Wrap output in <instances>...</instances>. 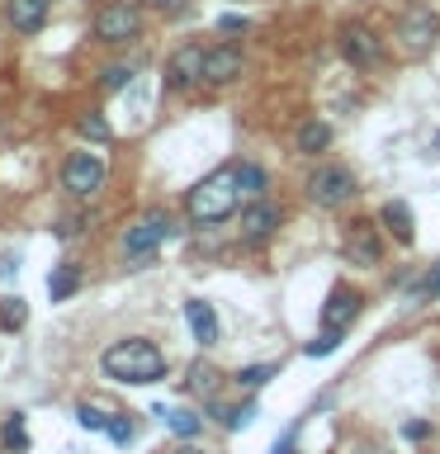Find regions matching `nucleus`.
Here are the masks:
<instances>
[{
	"label": "nucleus",
	"instance_id": "2eb2a0df",
	"mask_svg": "<svg viewBox=\"0 0 440 454\" xmlns=\"http://www.w3.org/2000/svg\"><path fill=\"white\" fill-rule=\"evenodd\" d=\"M185 322H190L194 340H204V346L218 340V312H213V303H204V298H190V303H185Z\"/></svg>",
	"mask_w": 440,
	"mask_h": 454
},
{
	"label": "nucleus",
	"instance_id": "6e6552de",
	"mask_svg": "<svg viewBox=\"0 0 440 454\" xmlns=\"http://www.w3.org/2000/svg\"><path fill=\"white\" fill-rule=\"evenodd\" d=\"M341 52H346L350 67H374L383 57V43L369 24H346L341 28Z\"/></svg>",
	"mask_w": 440,
	"mask_h": 454
},
{
	"label": "nucleus",
	"instance_id": "4468645a",
	"mask_svg": "<svg viewBox=\"0 0 440 454\" xmlns=\"http://www.w3.org/2000/svg\"><path fill=\"white\" fill-rule=\"evenodd\" d=\"M346 255L355 265H379V255H383V247H379V232L369 223H350V237H346Z\"/></svg>",
	"mask_w": 440,
	"mask_h": 454
},
{
	"label": "nucleus",
	"instance_id": "a211bd4d",
	"mask_svg": "<svg viewBox=\"0 0 440 454\" xmlns=\"http://www.w3.org/2000/svg\"><path fill=\"white\" fill-rule=\"evenodd\" d=\"M298 152H308V156H318L322 147H326V142H332V128H326V123H318V119H308L303 128H298Z\"/></svg>",
	"mask_w": 440,
	"mask_h": 454
},
{
	"label": "nucleus",
	"instance_id": "393cba45",
	"mask_svg": "<svg viewBox=\"0 0 440 454\" xmlns=\"http://www.w3.org/2000/svg\"><path fill=\"white\" fill-rule=\"evenodd\" d=\"M270 374H275V364H251V369H237V383L241 388H261Z\"/></svg>",
	"mask_w": 440,
	"mask_h": 454
},
{
	"label": "nucleus",
	"instance_id": "5701e85b",
	"mask_svg": "<svg viewBox=\"0 0 440 454\" xmlns=\"http://www.w3.org/2000/svg\"><path fill=\"white\" fill-rule=\"evenodd\" d=\"M76 421L85 426V431H109L114 417H109V411H99V407H90V403H81L76 407Z\"/></svg>",
	"mask_w": 440,
	"mask_h": 454
},
{
	"label": "nucleus",
	"instance_id": "c9c22d12",
	"mask_svg": "<svg viewBox=\"0 0 440 454\" xmlns=\"http://www.w3.org/2000/svg\"><path fill=\"white\" fill-rule=\"evenodd\" d=\"M436 152H440V133H436Z\"/></svg>",
	"mask_w": 440,
	"mask_h": 454
},
{
	"label": "nucleus",
	"instance_id": "423d86ee",
	"mask_svg": "<svg viewBox=\"0 0 440 454\" xmlns=\"http://www.w3.org/2000/svg\"><path fill=\"white\" fill-rule=\"evenodd\" d=\"M62 184L76 199H90L105 190V161H99L95 152H76V156H67V166H62Z\"/></svg>",
	"mask_w": 440,
	"mask_h": 454
},
{
	"label": "nucleus",
	"instance_id": "9d476101",
	"mask_svg": "<svg viewBox=\"0 0 440 454\" xmlns=\"http://www.w3.org/2000/svg\"><path fill=\"white\" fill-rule=\"evenodd\" d=\"M355 317H360V294H355L350 284H336L322 303V326L326 332H346Z\"/></svg>",
	"mask_w": 440,
	"mask_h": 454
},
{
	"label": "nucleus",
	"instance_id": "f8f14e48",
	"mask_svg": "<svg viewBox=\"0 0 440 454\" xmlns=\"http://www.w3.org/2000/svg\"><path fill=\"white\" fill-rule=\"evenodd\" d=\"M241 76V48H208L204 57V81L208 85H227V81H237Z\"/></svg>",
	"mask_w": 440,
	"mask_h": 454
},
{
	"label": "nucleus",
	"instance_id": "72a5a7b5",
	"mask_svg": "<svg viewBox=\"0 0 440 454\" xmlns=\"http://www.w3.org/2000/svg\"><path fill=\"white\" fill-rule=\"evenodd\" d=\"M142 5H176V0H142Z\"/></svg>",
	"mask_w": 440,
	"mask_h": 454
},
{
	"label": "nucleus",
	"instance_id": "f3484780",
	"mask_svg": "<svg viewBox=\"0 0 440 454\" xmlns=\"http://www.w3.org/2000/svg\"><path fill=\"white\" fill-rule=\"evenodd\" d=\"M383 227H389V232H393L397 241H403V247L412 241V208L403 204V199H393V204H383Z\"/></svg>",
	"mask_w": 440,
	"mask_h": 454
},
{
	"label": "nucleus",
	"instance_id": "f03ea898",
	"mask_svg": "<svg viewBox=\"0 0 440 454\" xmlns=\"http://www.w3.org/2000/svg\"><path fill=\"white\" fill-rule=\"evenodd\" d=\"M237 199H241L237 166H223V170H213V176H204L194 184L190 199H185V208H190L194 223H223V218H232Z\"/></svg>",
	"mask_w": 440,
	"mask_h": 454
},
{
	"label": "nucleus",
	"instance_id": "2f4dec72",
	"mask_svg": "<svg viewBox=\"0 0 440 454\" xmlns=\"http://www.w3.org/2000/svg\"><path fill=\"white\" fill-rule=\"evenodd\" d=\"M426 294H440V270H436L431 279H426Z\"/></svg>",
	"mask_w": 440,
	"mask_h": 454
},
{
	"label": "nucleus",
	"instance_id": "1a4fd4ad",
	"mask_svg": "<svg viewBox=\"0 0 440 454\" xmlns=\"http://www.w3.org/2000/svg\"><path fill=\"white\" fill-rule=\"evenodd\" d=\"M204 48H199V43H185V48L170 57L166 62V85L170 90H190L194 81H204Z\"/></svg>",
	"mask_w": 440,
	"mask_h": 454
},
{
	"label": "nucleus",
	"instance_id": "7c9ffc66",
	"mask_svg": "<svg viewBox=\"0 0 440 454\" xmlns=\"http://www.w3.org/2000/svg\"><path fill=\"white\" fill-rule=\"evenodd\" d=\"M237 28H247V20H237V14H227V20H223V34H237Z\"/></svg>",
	"mask_w": 440,
	"mask_h": 454
},
{
	"label": "nucleus",
	"instance_id": "a878e982",
	"mask_svg": "<svg viewBox=\"0 0 440 454\" xmlns=\"http://www.w3.org/2000/svg\"><path fill=\"white\" fill-rule=\"evenodd\" d=\"M341 346V332H322L318 340H308V346H303V355H312V360H318V355H332Z\"/></svg>",
	"mask_w": 440,
	"mask_h": 454
},
{
	"label": "nucleus",
	"instance_id": "473e14b6",
	"mask_svg": "<svg viewBox=\"0 0 440 454\" xmlns=\"http://www.w3.org/2000/svg\"><path fill=\"white\" fill-rule=\"evenodd\" d=\"M170 454H204L199 445H180V450H170Z\"/></svg>",
	"mask_w": 440,
	"mask_h": 454
},
{
	"label": "nucleus",
	"instance_id": "f704fd0d",
	"mask_svg": "<svg viewBox=\"0 0 440 454\" xmlns=\"http://www.w3.org/2000/svg\"><path fill=\"white\" fill-rule=\"evenodd\" d=\"M275 454H298V450H275Z\"/></svg>",
	"mask_w": 440,
	"mask_h": 454
},
{
	"label": "nucleus",
	"instance_id": "b1692460",
	"mask_svg": "<svg viewBox=\"0 0 440 454\" xmlns=\"http://www.w3.org/2000/svg\"><path fill=\"white\" fill-rule=\"evenodd\" d=\"M5 445H10L14 454L28 450V431H24V417H20V411H14V417L5 421Z\"/></svg>",
	"mask_w": 440,
	"mask_h": 454
},
{
	"label": "nucleus",
	"instance_id": "dca6fc26",
	"mask_svg": "<svg viewBox=\"0 0 440 454\" xmlns=\"http://www.w3.org/2000/svg\"><path fill=\"white\" fill-rule=\"evenodd\" d=\"M76 289H81V270L76 265H57L48 275V298L52 303H62V298H71Z\"/></svg>",
	"mask_w": 440,
	"mask_h": 454
},
{
	"label": "nucleus",
	"instance_id": "6ab92c4d",
	"mask_svg": "<svg viewBox=\"0 0 440 454\" xmlns=\"http://www.w3.org/2000/svg\"><path fill=\"white\" fill-rule=\"evenodd\" d=\"M156 417H161L166 426H170V431H176V435H185V440H190V435H199V426H204V421H199L194 417V411H185V407H161V411H156Z\"/></svg>",
	"mask_w": 440,
	"mask_h": 454
},
{
	"label": "nucleus",
	"instance_id": "412c9836",
	"mask_svg": "<svg viewBox=\"0 0 440 454\" xmlns=\"http://www.w3.org/2000/svg\"><path fill=\"white\" fill-rule=\"evenodd\" d=\"M237 184H241V194L261 199V194H265V170L251 166V161H241V166H237Z\"/></svg>",
	"mask_w": 440,
	"mask_h": 454
},
{
	"label": "nucleus",
	"instance_id": "f257e3e1",
	"mask_svg": "<svg viewBox=\"0 0 440 454\" xmlns=\"http://www.w3.org/2000/svg\"><path fill=\"white\" fill-rule=\"evenodd\" d=\"M105 374L119 379V383H156L166 374V355L152 346V340H114L105 350Z\"/></svg>",
	"mask_w": 440,
	"mask_h": 454
},
{
	"label": "nucleus",
	"instance_id": "0eeeda50",
	"mask_svg": "<svg viewBox=\"0 0 440 454\" xmlns=\"http://www.w3.org/2000/svg\"><path fill=\"white\" fill-rule=\"evenodd\" d=\"M308 194H312V204L336 208V204H346V199L355 194V176L346 166H318L312 180H308Z\"/></svg>",
	"mask_w": 440,
	"mask_h": 454
},
{
	"label": "nucleus",
	"instance_id": "cd10ccee",
	"mask_svg": "<svg viewBox=\"0 0 440 454\" xmlns=\"http://www.w3.org/2000/svg\"><path fill=\"white\" fill-rule=\"evenodd\" d=\"M76 128H81L85 137H95V142H109V123L99 119V114H85V119H81Z\"/></svg>",
	"mask_w": 440,
	"mask_h": 454
},
{
	"label": "nucleus",
	"instance_id": "bb28decb",
	"mask_svg": "<svg viewBox=\"0 0 440 454\" xmlns=\"http://www.w3.org/2000/svg\"><path fill=\"white\" fill-rule=\"evenodd\" d=\"M133 435H138V426L128 421V417H119V411H114V421H109V440H114V445H128Z\"/></svg>",
	"mask_w": 440,
	"mask_h": 454
},
{
	"label": "nucleus",
	"instance_id": "4be33fe9",
	"mask_svg": "<svg viewBox=\"0 0 440 454\" xmlns=\"http://www.w3.org/2000/svg\"><path fill=\"white\" fill-rule=\"evenodd\" d=\"M24 322H28L24 298H0V326H5V332H14V326H24Z\"/></svg>",
	"mask_w": 440,
	"mask_h": 454
},
{
	"label": "nucleus",
	"instance_id": "9b49d317",
	"mask_svg": "<svg viewBox=\"0 0 440 454\" xmlns=\"http://www.w3.org/2000/svg\"><path fill=\"white\" fill-rule=\"evenodd\" d=\"M5 20L14 34H38L48 24V0H5Z\"/></svg>",
	"mask_w": 440,
	"mask_h": 454
},
{
	"label": "nucleus",
	"instance_id": "ddd939ff",
	"mask_svg": "<svg viewBox=\"0 0 440 454\" xmlns=\"http://www.w3.org/2000/svg\"><path fill=\"white\" fill-rule=\"evenodd\" d=\"M275 227H279V208L265 204V199H255V204L241 213V237H247L251 247H255V241H265L270 232H275Z\"/></svg>",
	"mask_w": 440,
	"mask_h": 454
},
{
	"label": "nucleus",
	"instance_id": "20e7f679",
	"mask_svg": "<svg viewBox=\"0 0 440 454\" xmlns=\"http://www.w3.org/2000/svg\"><path fill=\"white\" fill-rule=\"evenodd\" d=\"M138 28H142L138 0H109V5H99V14H95V38L99 43H128V38H138Z\"/></svg>",
	"mask_w": 440,
	"mask_h": 454
},
{
	"label": "nucleus",
	"instance_id": "aec40b11",
	"mask_svg": "<svg viewBox=\"0 0 440 454\" xmlns=\"http://www.w3.org/2000/svg\"><path fill=\"white\" fill-rule=\"evenodd\" d=\"M218 369H213V364H204V360H199V364H190V388L194 393H204V397H213V393H218Z\"/></svg>",
	"mask_w": 440,
	"mask_h": 454
},
{
	"label": "nucleus",
	"instance_id": "39448f33",
	"mask_svg": "<svg viewBox=\"0 0 440 454\" xmlns=\"http://www.w3.org/2000/svg\"><path fill=\"white\" fill-rule=\"evenodd\" d=\"M436 38H440V14L431 5H412L403 20H397V43H403V52H412V57H421Z\"/></svg>",
	"mask_w": 440,
	"mask_h": 454
},
{
	"label": "nucleus",
	"instance_id": "7ed1b4c3",
	"mask_svg": "<svg viewBox=\"0 0 440 454\" xmlns=\"http://www.w3.org/2000/svg\"><path fill=\"white\" fill-rule=\"evenodd\" d=\"M170 227H176V223H170V213H166V208L142 213V218L123 232V255H133V261H147V255L170 237Z\"/></svg>",
	"mask_w": 440,
	"mask_h": 454
},
{
	"label": "nucleus",
	"instance_id": "c756f323",
	"mask_svg": "<svg viewBox=\"0 0 440 454\" xmlns=\"http://www.w3.org/2000/svg\"><path fill=\"white\" fill-rule=\"evenodd\" d=\"M128 81H133V67H109L105 71V90H123Z\"/></svg>",
	"mask_w": 440,
	"mask_h": 454
},
{
	"label": "nucleus",
	"instance_id": "c85d7f7f",
	"mask_svg": "<svg viewBox=\"0 0 440 454\" xmlns=\"http://www.w3.org/2000/svg\"><path fill=\"white\" fill-rule=\"evenodd\" d=\"M218 417H223V426H232V431H237V426H247L255 417V407L251 403L247 407H218Z\"/></svg>",
	"mask_w": 440,
	"mask_h": 454
}]
</instances>
